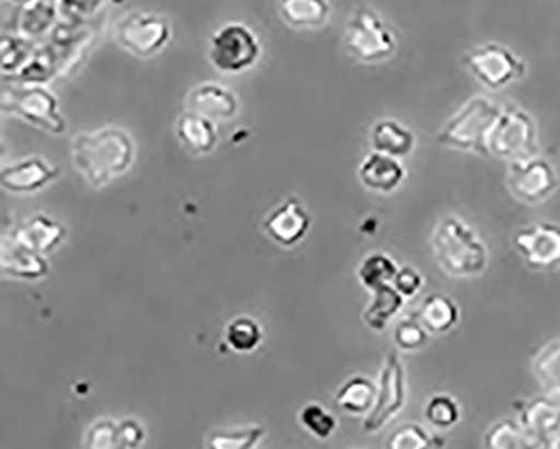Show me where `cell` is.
Segmentation results:
<instances>
[{
  "mask_svg": "<svg viewBox=\"0 0 560 449\" xmlns=\"http://www.w3.org/2000/svg\"><path fill=\"white\" fill-rule=\"evenodd\" d=\"M375 395H377V386L368 377L355 376L347 380L337 391L335 402L340 410L357 416V414L371 413Z\"/></svg>",
  "mask_w": 560,
  "mask_h": 449,
  "instance_id": "cell-25",
  "label": "cell"
},
{
  "mask_svg": "<svg viewBox=\"0 0 560 449\" xmlns=\"http://www.w3.org/2000/svg\"><path fill=\"white\" fill-rule=\"evenodd\" d=\"M463 64L488 90H502L525 76L524 59L499 43H485L463 56Z\"/></svg>",
  "mask_w": 560,
  "mask_h": 449,
  "instance_id": "cell-6",
  "label": "cell"
},
{
  "mask_svg": "<svg viewBox=\"0 0 560 449\" xmlns=\"http://www.w3.org/2000/svg\"><path fill=\"white\" fill-rule=\"evenodd\" d=\"M371 143L375 152L402 158L416 149L415 133L393 118L378 120L371 130Z\"/></svg>",
  "mask_w": 560,
  "mask_h": 449,
  "instance_id": "cell-20",
  "label": "cell"
},
{
  "mask_svg": "<svg viewBox=\"0 0 560 449\" xmlns=\"http://www.w3.org/2000/svg\"><path fill=\"white\" fill-rule=\"evenodd\" d=\"M133 143L118 128L80 133L73 140V162L92 186H105L130 168Z\"/></svg>",
  "mask_w": 560,
  "mask_h": 449,
  "instance_id": "cell-1",
  "label": "cell"
},
{
  "mask_svg": "<svg viewBox=\"0 0 560 449\" xmlns=\"http://www.w3.org/2000/svg\"><path fill=\"white\" fill-rule=\"evenodd\" d=\"M278 12L293 29H320L330 19L331 5L328 0H278Z\"/></svg>",
  "mask_w": 560,
  "mask_h": 449,
  "instance_id": "cell-19",
  "label": "cell"
},
{
  "mask_svg": "<svg viewBox=\"0 0 560 449\" xmlns=\"http://www.w3.org/2000/svg\"><path fill=\"white\" fill-rule=\"evenodd\" d=\"M86 448H118V424L112 421H98L93 424L86 435Z\"/></svg>",
  "mask_w": 560,
  "mask_h": 449,
  "instance_id": "cell-36",
  "label": "cell"
},
{
  "mask_svg": "<svg viewBox=\"0 0 560 449\" xmlns=\"http://www.w3.org/2000/svg\"><path fill=\"white\" fill-rule=\"evenodd\" d=\"M2 271L9 276L40 277L48 273L46 261L39 252L22 246L14 238L8 239V245L2 246Z\"/></svg>",
  "mask_w": 560,
  "mask_h": 449,
  "instance_id": "cell-24",
  "label": "cell"
},
{
  "mask_svg": "<svg viewBox=\"0 0 560 449\" xmlns=\"http://www.w3.org/2000/svg\"><path fill=\"white\" fill-rule=\"evenodd\" d=\"M177 137L187 150H190L192 154L200 155L208 154L214 149L218 132H215L211 118L190 111V114H184L178 118Z\"/></svg>",
  "mask_w": 560,
  "mask_h": 449,
  "instance_id": "cell-22",
  "label": "cell"
},
{
  "mask_svg": "<svg viewBox=\"0 0 560 449\" xmlns=\"http://www.w3.org/2000/svg\"><path fill=\"white\" fill-rule=\"evenodd\" d=\"M513 246L532 270L552 271L560 268L559 224L544 221L522 227L513 236Z\"/></svg>",
  "mask_w": 560,
  "mask_h": 449,
  "instance_id": "cell-11",
  "label": "cell"
},
{
  "mask_svg": "<svg viewBox=\"0 0 560 449\" xmlns=\"http://www.w3.org/2000/svg\"><path fill=\"white\" fill-rule=\"evenodd\" d=\"M402 307H405V296L397 292L396 286L386 283L372 290V302L365 308L362 318L369 329L383 332Z\"/></svg>",
  "mask_w": 560,
  "mask_h": 449,
  "instance_id": "cell-23",
  "label": "cell"
},
{
  "mask_svg": "<svg viewBox=\"0 0 560 449\" xmlns=\"http://www.w3.org/2000/svg\"><path fill=\"white\" fill-rule=\"evenodd\" d=\"M389 449L441 448L443 439L431 435L428 429L416 423L402 424L389 436L386 442Z\"/></svg>",
  "mask_w": 560,
  "mask_h": 449,
  "instance_id": "cell-29",
  "label": "cell"
},
{
  "mask_svg": "<svg viewBox=\"0 0 560 449\" xmlns=\"http://www.w3.org/2000/svg\"><path fill=\"white\" fill-rule=\"evenodd\" d=\"M262 435L265 429L259 426L222 429L209 435L208 446L214 449H246L255 446Z\"/></svg>",
  "mask_w": 560,
  "mask_h": 449,
  "instance_id": "cell-32",
  "label": "cell"
},
{
  "mask_svg": "<svg viewBox=\"0 0 560 449\" xmlns=\"http://www.w3.org/2000/svg\"><path fill=\"white\" fill-rule=\"evenodd\" d=\"M485 448L490 449H530L540 448L518 421H499L485 435Z\"/></svg>",
  "mask_w": 560,
  "mask_h": 449,
  "instance_id": "cell-26",
  "label": "cell"
},
{
  "mask_svg": "<svg viewBox=\"0 0 560 449\" xmlns=\"http://www.w3.org/2000/svg\"><path fill=\"white\" fill-rule=\"evenodd\" d=\"M419 322L433 335L452 332L459 322V308L452 296L431 293L415 311Z\"/></svg>",
  "mask_w": 560,
  "mask_h": 449,
  "instance_id": "cell-18",
  "label": "cell"
},
{
  "mask_svg": "<svg viewBox=\"0 0 560 449\" xmlns=\"http://www.w3.org/2000/svg\"><path fill=\"white\" fill-rule=\"evenodd\" d=\"M506 184L513 198L525 204H540L559 189V174L546 158L509 162Z\"/></svg>",
  "mask_w": 560,
  "mask_h": 449,
  "instance_id": "cell-10",
  "label": "cell"
},
{
  "mask_svg": "<svg viewBox=\"0 0 560 449\" xmlns=\"http://www.w3.org/2000/svg\"><path fill=\"white\" fill-rule=\"evenodd\" d=\"M261 45L248 26L240 23L224 24L215 31L209 46L212 67L222 73H241L258 61Z\"/></svg>",
  "mask_w": 560,
  "mask_h": 449,
  "instance_id": "cell-7",
  "label": "cell"
},
{
  "mask_svg": "<svg viewBox=\"0 0 560 449\" xmlns=\"http://www.w3.org/2000/svg\"><path fill=\"white\" fill-rule=\"evenodd\" d=\"M142 439L143 429L137 421L127 420L118 424V448H137Z\"/></svg>",
  "mask_w": 560,
  "mask_h": 449,
  "instance_id": "cell-38",
  "label": "cell"
},
{
  "mask_svg": "<svg viewBox=\"0 0 560 449\" xmlns=\"http://www.w3.org/2000/svg\"><path fill=\"white\" fill-rule=\"evenodd\" d=\"M308 227V212L296 198L287 199L265 221L266 233L281 246H293L302 241Z\"/></svg>",
  "mask_w": 560,
  "mask_h": 449,
  "instance_id": "cell-14",
  "label": "cell"
},
{
  "mask_svg": "<svg viewBox=\"0 0 560 449\" xmlns=\"http://www.w3.org/2000/svg\"><path fill=\"white\" fill-rule=\"evenodd\" d=\"M55 21V8L44 0H34L24 9L21 27L30 36H37L51 26Z\"/></svg>",
  "mask_w": 560,
  "mask_h": 449,
  "instance_id": "cell-34",
  "label": "cell"
},
{
  "mask_svg": "<svg viewBox=\"0 0 560 449\" xmlns=\"http://www.w3.org/2000/svg\"><path fill=\"white\" fill-rule=\"evenodd\" d=\"M59 176L58 168L46 164L43 158L33 157L2 170V186L11 192L30 194Z\"/></svg>",
  "mask_w": 560,
  "mask_h": 449,
  "instance_id": "cell-16",
  "label": "cell"
},
{
  "mask_svg": "<svg viewBox=\"0 0 560 449\" xmlns=\"http://www.w3.org/2000/svg\"><path fill=\"white\" fill-rule=\"evenodd\" d=\"M397 264L393 258L383 252H374L362 261L361 267L357 270V276L361 280L362 285L368 290L377 288V286L393 283L397 274Z\"/></svg>",
  "mask_w": 560,
  "mask_h": 449,
  "instance_id": "cell-28",
  "label": "cell"
},
{
  "mask_svg": "<svg viewBox=\"0 0 560 449\" xmlns=\"http://www.w3.org/2000/svg\"><path fill=\"white\" fill-rule=\"evenodd\" d=\"M431 249L438 267L453 277L480 276L490 258L477 231L455 216L438 221L431 233Z\"/></svg>",
  "mask_w": 560,
  "mask_h": 449,
  "instance_id": "cell-2",
  "label": "cell"
},
{
  "mask_svg": "<svg viewBox=\"0 0 560 449\" xmlns=\"http://www.w3.org/2000/svg\"><path fill=\"white\" fill-rule=\"evenodd\" d=\"M4 110L51 133L66 130L65 120L58 111V99L40 86L9 90L4 93Z\"/></svg>",
  "mask_w": 560,
  "mask_h": 449,
  "instance_id": "cell-12",
  "label": "cell"
},
{
  "mask_svg": "<svg viewBox=\"0 0 560 449\" xmlns=\"http://www.w3.org/2000/svg\"><path fill=\"white\" fill-rule=\"evenodd\" d=\"M115 39L130 55L150 58L167 45L171 26L162 15L131 11L115 24Z\"/></svg>",
  "mask_w": 560,
  "mask_h": 449,
  "instance_id": "cell-8",
  "label": "cell"
},
{
  "mask_svg": "<svg viewBox=\"0 0 560 449\" xmlns=\"http://www.w3.org/2000/svg\"><path fill=\"white\" fill-rule=\"evenodd\" d=\"M430 332L422 327L415 314L402 318L394 329V342L397 348L405 352H415L428 344Z\"/></svg>",
  "mask_w": 560,
  "mask_h": 449,
  "instance_id": "cell-33",
  "label": "cell"
},
{
  "mask_svg": "<svg viewBox=\"0 0 560 449\" xmlns=\"http://www.w3.org/2000/svg\"><path fill=\"white\" fill-rule=\"evenodd\" d=\"M405 165L400 164L399 158L393 155L374 152L365 157L359 168V179L369 190L381 192V194H390L405 180Z\"/></svg>",
  "mask_w": 560,
  "mask_h": 449,
  "instance_id": "cell-15",
  "label": "cell"
},
{
  "mask_svg": "<svg viewBox=\"0 0 560 449\" xmlns=\"http://www.w3.org/2000/svg\"><path fill=\"white\" fill-rule=\"evenodd\" d=\"M406 373L397 352H389L378 379L377 395L365 417L364 432L377 433L402 411L406 404Z\"/></svg>",
  "mask_w": 560,
  "mask_h": 449,
  "instance_id": "cell-9",
  "label": "cell"
},
{
  "mask_svg": "<svg viewBox=\"0 0 560 449\" xmlns=\"http://www.w3.org/2000/svg\"><path fill=\"white\" fill-rule=\"evenodd\" d=\"M261 327L249 317L234 318L226 329V342L237 352H252L261 342Z\"/></svg>",
  "mask_w": 560,
  "mask_h": 449,
  "instance_id": "cell-31",
  "label": "cell"
},
{
  "mask_svg": "<svg viewBox=\"0 0 560 449\" xmlns=\"http://www.w3.org/2000/svg\"><path fill=\"white\" fill-rule=\"evenodd\" d=\"M11 2H15V4H31L34 0H11Z\"/></svg>",
  "mask_w": 560,
  "mask_h": 449,
  "instance_id": "cell-39",
  "label": "cell"
},
{
  "mask_svg": "<svg viewBox=\"0 0 560 449\" xmlns=\"http://www.w3.org/2000/svg\"><path fill=\"white\" fill-rule=\"evenodd\" d=\"M502 111L503 106L488 96H474L444 123L436 135V142L447 149L468 150L475 154L488 155V135Z\"/></svg>",
  "mask_w": 560,
  "mask_h": 449,
  "instance_id": "cell-3",
  "label": "cell"
},
{
  "mask_svg": "<svg viewBox=\"0 0 560 449\" xmlns=\"http://www.w3.org/2000/svg\"><path fill=\"white\" fill-rule=\"evenodd\" d=\"M424 417L438 429H450L462 420V410L453 395L434 394L425 404Z\"/></svg>",
  "mask_w": 560,
  "mask_h": 449,
  "instance_id": "cell-30",
  "label": "cell"
},
{
  "mask_svg": "<svg viewBox=\"0 0 560 449\" xmlns=\"http://www.w3.org/2000/svg\"><path fill=\"white\" fill-rule=\"evenodd\" d=\"M518 423L540 448H559L560 402L549 395L517 402Z\"/></svg>",
  "mask_w": 560,
  "mask_h": 449,
  "instance_id": "cell-13",
  "label": "cell"
},
{
  "mask_svg": "<svg viewBox=\"0 0 560 449\" xmlns=\"http://www.w3.org/2000/svg\"><path fill=\"white\" fill-rule=\"evenodd\" d=\"M537 127L534 118L517 106H503L487 140L488 157L506 162L537 157Z\"/></svg>",
  "mask_w": 560,
  "mask_h": 449,
  "instance_id": "cell-5",
  "label": "cell"
},
{
  "mask_svg": "<svg viewBox=\"0 0 560 449\" xmlns=\"http://www.w3.org/2000/svg\"><path fill=\"white\" fill-rule=\"evenodd\" d=\"M189 105L196 114L218 120H230L237 111L236 95L215 83L199 84L190 93Z\"/></svg>",
  "mask_w": 560,
  "mask_h": 449,
  "instance_id": "cell-17",
  "label": "cell"
},
{
  "mask_svg": "<svg viewBox=\"0 0 560 449\" xmlns=\"http://www.w3.org/2000/svg\"><path fill=\"white\" fill-rule=\"evenodd\" d=\"M397 45L396 34L374 9L361 5L352 12L343 31V46L357 61H386L393 58Z\"/></svg>",
  "mask_w": 560,
  "mask_h": 449,
  "instance_id": "cell-4",
  "label": "cell"
},
{
  "mask_svg": "<svg viewBox=\"0 0 560 449\" xmlns=\"http://www.w3.org/2000/svg\"><path fill=\"white\" fill-rule=\"evenodd\" d=\"M12 238L22 246L43 255V252L52 251L62 241L65 227L43 214H37L21 224Z\"/></svg>",
  "mask_w": 560,
  "mask_h": 449,
  "instance_id": "cell-21",
  "label": "cell"
},
{
  "mask_svg": "<svg viewBox=\"0 0 560 449\" xmlns=\"http://www.w3.org/2000/svg\"><path fill=\"white\" fill-rule=\"evenodd\" d=\"M393 285L396 286L397 292L405 298H412L421 292L424 285V277L421 276L416 268L402 267L397 270L396 277H394Z\"/></svg>",
  "mask_w": 560,
  "mask_h": 449,
  "instance_id": "cell-37",
  "label": "cell"
},
{
  "mask_svg": "<svg viewBox=\"0 0 560 449\" xmlns=\"http://www.w3.org/2000/svg\"><path fill=\"white\" fill-rule=\"evenodd\" d=\"M532 370L546 395L560 402V342L544 347L532 362Z\"/></svg>",
  "mask_w": 560,
  "mask_h": 449,
  "instance_id": "cell-27",
  "label": "cell"
},
{
  "mask_svg": "<svg viewBox=\"0 0 560 449\" xmlns=\"http://www.w3.org/2000/svg\"><path fill=\"white\" fill-rule=\"evenodd\" d=\"M300 420H302L303 426H305L312 435L320 439L328 438V436L335 432V426H337L335 417L331 416L330 413H327L325 407H322L320 404L305 405L302 414H300Z\"/></svg>",
  "mask_w": 560,
  "mask_h": 449,
  "instance_id": "cell-35",
  "label": "cell"
}]
</instances>
